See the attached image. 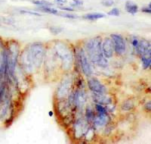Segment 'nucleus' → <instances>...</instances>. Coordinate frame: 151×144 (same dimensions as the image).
I'll list each match as a JSON object with an SVG mask.
<instances>
[{"mask_svg":"<svg viewBox=\"0 0 151 144\" xmlns=\"http://www.w3.org/2000/svg\"><path fill=\"white\" fill-rule=\"evenodd\" d=\"M46 55V46L42 43H32L19 55L20 64L26 73H33L42 67Z\"/></svg>","mask_w":151,"mask_h":144,"instance_id":"obj_1","label":"nucleus"},{"mask_svg":"<svg viewBox=\"0 0 151 144\" xmlns=\"http://www.w3.org/2000/svg\"><path fill=\"white\" fill-rule=\"evenodd\" d=\"M101 43L102 39L100 37L91 38L85 43V49L91 62L101 67H106L108 64V62L107 58L103 55Z\"/></svg>","mask_w":151,"mask_h":144,"instance_id":"obj_2","label":"nucleus"},{"mask_svg":"<svg viewBox=\"0 0 151 144\" xmlns=\"http://www.w3.org/2000/svg\"><path fill=\"white\" fill-rule=\"evenodd\" d=\"M55 55L61 59L62 68L65 71H68L72 68L73 63V54L69 46L64 43L58 42L55 46Z\"/></svg>","mask_w":151,"mask_h":144,"instance_id":"obj_3","label":"nucleus"},{"mask_svg":"<svg viewBox=\"0 0 151 144\" xmlns=\"http://www.w3.org/2000/svg\"><path fill=\"white\" fill-rule=\"evenodd\" d=\"M76 58H77L78 63L83 73L86 77H90L92 74V69H91V64H90L88 59L87 58L85 52L83 48H80L76 53Z\"/></svg>","mask_w":151,"mask_h":144,"instance_id":"obj_4","label":"nucleus"},{"mask_svg":"<svg viewBox=\"0 0 151 144\" xmlns=\"http://www.w3.org/2000/svg\"><path fill=\"white\" fill-rule=\"evenodd\" d=\"M69 98L71 99V104H73L76 109H83L87 101V96L83 88H77L75 92L70 96Z\"/></svg>","mask_w":151,"mask_h":144,"instance_id":"obj_5","label":"nucleus"},{"mask_svg":"<svg viewBox=\"0 0 151 144\" xmlns=\"http://www.w3.org/2000/svg\"><path fill=\"white\" fill-rule=\"evenodd\" d=\"M110 38L113 42L114 52L118 55H122L125 53L126 50V44L124 38L120 34H113L110 35Z\"/></svg>","mask_w":151,"mask_h":144,"instance_id":"obj_6","label":"nucleus"},{"mask_svg":"<svg viewBox=\"0 0 151 144\" xmlns=\"http://www.w3.org/2000/svg\"><path fill=\"white\" fill-rule=\"evenodd\" d=\"M88 87L94 93H106L107 88L98 79L91 77L88 80Z\"/></svg>","mask_w":151,"mask_h":144,"instance_id":"obj_7","label":"nucleus"},{"mask_svg":"<svg viewBox=\"0 0 151 144\" xmlns=\"http://www.w3.org/2000/svg\"><path fill=\"white\" fill-rule=\"evenodd\" d=\"M150 43L147 39H139V43L136 51L141 57H151Z\"/></svg>","mask_w":151,"mask_h":144,"instance_id":"obj_8","label":"nucleus"},{"mask_svg":"<svg viewBox=\"0 0 151 144\" xmlns=\"http://www.w3.org/2000/svg\"><path fill=\"white\" fill-rule=\"evenodd\" d=\"M101 49L103 55L107 59H110L113 56L114 47L113 42L110 37H105L101 43Z\"/></svg>","mask_w":151,"mask_h":144,"instance_id":"obj_9","label":"nucleus"},{"mask_svg":"<svg viewBox=\"0 0 151 144\" xmlns=\"http://www.w3.org/2000/svg\"><path fill=\"white\" fill-rule=\"evenodd\" d=\"M92 98L96 104L102 105H112V98L105 95V93H94L92 95Z\"/></svg>","mask_w":151,"mask_h":144,"instance_id":"obj_10","label":"nucleus"},{"mask_svg":"<svg viewBox=\"0 0 151 144\" xmlns=\"http://www.w3.org/2000/svg\"><path fill=\"white\" fill-rule=\"evenodd\" d=\"M70 79H67L66 80L61 84V86L58 88V96L60 99H64L67 94L69 93V90L71 89V83Z\"/></svg>","mask_w":151,"mask_h":144,"instance_id":"obj_11","label":"nucleus"},{"mask_svg":"<svg viewBox=\"0 0 151 144\" xmlns=\"http://www.w3.org/2000/svg\"><path fill=\"white\" fill-rule=\"evenodd\" d=\"M125 9L127 12L132 14H135L138 11V6L137 4L132 1H127L125 2Z\"/></svg>","mask_w":151,"mask_h":144,"instance_id":"obj_12","label":"nucleus"},{"mask_svg":"<svg viewBox=\"0 0 151 144\" xmlns=\"http://www.w3.org/2000/svg\"><path fill=\"white\" fill-rule=\"evenodd\" d=\"M105 14H102V13H90V14H86L83 16V18L88 21H95V20L101 19V18H104Z\"/></svg>","mask_w":151,"mask_h":144,"instance_id":"obj_13","label":"nucleus"},{"mask_svg":"<svg viewBox=\"0 0 151 144\" xmlns=\"http://www.w3.org/2000/svg\"><path fill=\"white\" fill-rule=\"evenodd\" d=\"M95 117V115L94 113L93 110L91 108H87L85 112V117L86 121L88 123H92L94 121V118Z\"/></svg>","mask_w":151,"mask_h":144,"instance_id":"obj_14","label":"nucleus"},{"mask_svg":"<svg viewBox=\"0 0 151 144\" xmlns=\"http://www.w3.org/2000/svg\"><path fill=\"white\" fill-rule=\"evenodd\" d=\"M39 11H42V12H46L48 14H58V11L57 9H53V8L49 7V6H40L39 8Z\"/></svg>","mask_w":151,"mask_h":144,"instance_id":"obj_15","label":"nucleus"},{"mask_svg":"<svg viewBox=\"0 0 151 144\" xmlns=\"http://www.w3.org/2000/svg\"><path fill=\"white\" fill-rule=\"evenodd\" d=\"M32 2L35 5L39 6H53V3L48 2L47 0H33Z\"/></svg>","mask_w":151,"mask_h":144,"instance_id":"obj_16","label":"nucleus"},{"mask_svg":"<svg viewBox=\"0 0 151 144\" xmlns=\"http://www.w3.org/2000/svg\"><path fill=\"white\" fill-rule=\"evenodd\" d=\"M134 108V103L131 100H126L122 105V109L125 111H130Z\"/></svg>","mask_w":151,"mask_h":144,"instance_id":"obj_17","label":"nucleus"},{"mask_svg":"<svg viewBox=\"0 0 151 144\" xmlns=\"http://www.w3.org/2000/svg\"><path fill=\"white\" fill-rule=\"evenodd\" d=\"M144 69H148L151 65V57H141Z\"/></svg>","mask_w":151,"mask_h":144,"instance_id":"obj_18","label":"nucleus"},{"mask_svg":"<svg viewBox=\"0 0 151 144\" xmlns=\"http://www.w3.org/2000/svg\"><path fill=\"white\" fill-rule=\"evenodd\" d=\"M95 110L98 112V114H107V110L105 107H104L102 105H99V104L95 105Z\"/></svg>","mask_w":151,"mask_h":144,"instance_id":"obj_19","label":"nucleus"},{"mask_svg":"<svg viewBox=\"0 0 151 144\" xmlns=\"http://www.w3.org/2000/svg\"><path fill=\"white\" fill-rule=\"evenodd\" d=\"M107 14H109V15H111V16H119L120 14V9H118V8H113V9H111L110 11H108Z\"/></svg>","mask_w":151,"mask_h":144,"instance_id":"obj_20","label":"nucleus"},{"mask_svg":"<svg viewBox=\"0 0 151 144\" xmlns=\"http://www.w3.org/2000/svg\"><path fill=\"white\" fill-rule=\"evenodd\" d=\"M50 30H51V32L53 34H55V35H56V34H60L62 30H63V28L59 27H50Z\"/></svg>","mask_w":151,"mask_h":144,"instance_id":"obj_21","label":"nucleus"},{"mask_svg":"<svg viewBox=\"0 0 151 144\" xmlns=\"http://www.w3.org/2000/svg\"><path fill=\"white\" fill-rule=\"evenodd\" d=\"M101 4L105 7H111L112 6H113L114 2H113V0H102Z\"/></svg>","mask_w":151,"mask_h":144,"instance_id":"obj_22","label":"nucleus"},{"mask_svg":"<svg viewBox=\"0 0 151 144\" xmlns=\"http://www.w3.org/2000/svg\"><path fill=\"white\" fill-rule=\"evenodd\" d=\"M131 43H132V46H134V48L137 49V46H138V43H139V39H137L136 37H132V39H131Z\"/></svg>","mask_w":151,"mask_h":144,"instance_id":"obj_23","label":"nucleus"},{"mask_svg":"<svg viewBox=\"0 0 151 144\" xmlns=\"http://www.w3.org/2000/svg\"><path fill=\"white\" fill-rule=\"evenodd\" d=\"M83 5V0H73V2H71V6L73 7L75 6H81Z\"/></svg>","mask_w":151,"mask_h":144,"instance_id":"obj_24","label":"nucleus"},{"mask_svg":"<svg viewBox=\"0 0 151 144\" xmlns=\"http://www.w3.org/2000/svg\"><path fill=\"white\" fill-rule=\"evenodd\" d=\"M61 16L62 17H64V18H70V19H76V18H78L79 17L77 15H76V14H61Z\"/></svg>","mask_w":151,"mask_h":144,"instance_id":"obj_25","label":"nucleus"},{"mask_svg":"<svg viewBox=\"0 0 151 144\" xmlns=\"http://www.w3.org/2000/svg\"><path fill=\"white\" fill-rule=\"evenodd\" d=\"M141 11H142V12H144V13H147V14H150L151 13L150 4H149V6L142 8V9H141Z\"/></svg>","mask_w":151,"mask_h":144,"instance_id":"obj_26","label":"nucleus"},{"mask_svg":"<svg viewBox=\"0 0 151 144\" xmlns=\"http://www.w3.org/2000/svg\"><path fill=\"white\" fill-rule=\"evenodd\" d=\"M60 9L62 10H64V11H73L74 9L71 7H67V6H60Z\"/></svg>","mask_w":151,"mask_h":144,"instance_id":"obj_27","label":"nucleus"},{"mask_svg":"<svg viewBox=\"0 0 151 144\" xmlns=\"http://www.w3.org/2000/svg\"><path fill=\"white\" fill-rule=\"evenodd\" d=\"M21 13H22V14H32V15H37V16H41V14H39V13L31 12V11H21Z\"/></svg>","mask_w":151,"mask_h":144,"instance_id":"obj_28","label":"nucleus"},{"mask_svg":"<svg viewBox=\"0 0 151 144\" xmlns=\"http://www.w3.org/2000/svg\"><path fill=\"white\" fill-rule=\"evenodd\" d=\"M144 109H145V110H146V111H147V112H150V110H151L150 102H147V103L145 104Z\"/></svg>","mask_w":151,"mask_h":144,"instance_id":"obj_29","label":"nucleus"},{"mask_svg":"<svg viewBox=\"0 0 151 144\" xmlns=\"http://www.w3.org/2000/svg\"><path fill=\"white\" fill-rule=\"evenodd\" d=\"M55 2L59 5H63V4L67 3V0H55Z\"/></svg>","mask_w":151,"mask_h":144,"instance_id":"obj_30","label":"nucleus"},{"mask_svg":"<svg viewBox=\"0 0 151 144\" xmlns=\"http://www.w3.org/2000/svg\"><path fill=\"white\" fill-rule=\"evenodd\" d=\"M5 43H4L3 40H2V39L1 37H0V50H2V49L4 48V46H5Z\"/></svg>","mask_w":151,"mask_h":144,"instance_id":"obj_31","label":"nucleus"},{"mask_svg":"<svg viewBox=\"0 0 151 144\" xmlns=\"http://www.w3.org/2000/svg\"><path fill=\"white\" fill-rule=\"evenodd\" d=\"M49 115H52V112H49Z\"/></svg>","mask_w":151,"mask_h":144,"instance_id":"obj_32","label":"nucleus"}]
</instances>
